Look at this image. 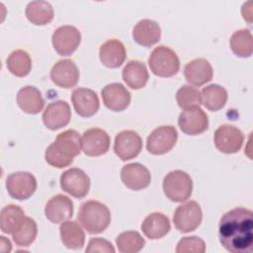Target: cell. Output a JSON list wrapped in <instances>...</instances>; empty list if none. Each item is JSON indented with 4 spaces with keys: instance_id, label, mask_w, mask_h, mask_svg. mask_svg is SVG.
<instances>
[{
    "instance_id": "cell-1",
    "label": "cell",
    "mask_w": 253,
    "mask_h": 253,
    "mask_svg": "<svg viewBox=\"0 0 253 253\" xmlns=\"http://www.w3.org/2000/svg\"><path fill=\"white\" fill-rule=\"evenodd\" d=\"M218 236L221 245L231 253H251L253 250L252 211L235 208L219 220Z\"/></svg>"
},
{
    "instance_id": "cell-2",
    "label": "cell",
    "mask_w": 253,
    "mask_h": 253,
    "mask_svg": "<svg viewBox=\"0 0 253 253\" xmlns=\"http://www.w3.org/2000/svg\"><path fill=\"white\" fill-rule=\"evenodd\" d=\"M81 137L74 129L60 132L55 140L45 150V161L52 167L64 168L69 166L75 156L81 152Z\"/></svg>"
},
{
    "instance_id": "cell-3",
    "label": "cell",
    "mask_w": 253,
    "mask_h": 253,
    "mask_svg": "<svg viewBox=\"0 0 253 253\" xmlns=\"http://www.w3.org/2000/svg\"><path fill=\"white\" fill-rule=\"evenodd\" d=\"M77 217L81 225L90 234L103 232L111 222L110 210L104 204L94 200L81 205Z\"/></svg>"
},
{
    "instance_id": "cell-4",
    "label": "cell",
    "mask_w": 253,
    "mask_h": 253,
    "mask_svg": "<svg viewBox=\"0 0 253 253\" xmlns=\"http://www.w3.org/2000/svg\"><path fill=\"white\" fill-rule=\"evenodd\" d=\"M148 64L153 74L159 77H171L180 69V60L177 53L168 46L155 47L148 58Z\"/></svg>"
},
{
    "instance_id": "cell-5",
    "label": "cell",
    "mask_w": 253,
    "mask_h": 253,
    "mask_svg": "<svg viewBox=\"0 0 253 253\" xmlns=\"http://www.w3.org/2000/svg\"><path fill=\"white\" fill-rule=\"evenodd\" d=\"M163 191L169 200L175 203H181L191 197L193 181L185 171L174 170L165 176L163 180Z\"/></svg>"
},
{
    "instance_id": "cell-6",
    "label": "cell",
    "mask_w": 253,
    "mask_h": 253,
    "mask_svg": "<svg viewBox=\"0 0 253 253\" xmlns=\"http://www.w3.org/2000/svg\"><path fill=\"white\" fill-rule=\"evenodd\" d=\"M202 218V209L196 201H190L179 206L173 214L175 227L183 233L195 230L201 224Z\"/></svg>"
},
{
    "instance_id": "cell-7",
    "label": "cell",
    "mask_w": 253,
    "mask_h": 253,
    "mask_svg": "<svg viewBox=\"0 0 253 253\" xmlns=\"http://www.w3.org/2000/svg\"><path fill=\"white\" fill-rule=\"evenodd\" d=\"M178 132L173 126H161L147 137L146 148L154 155H162L170 151L176 144Z\"/></svg>"
},
{
    "instance_id": "cell-8",
    "label": "cell",
    "mask_w": 253,
    "mask_h": 253,
    "mask_svg": "<svg viewBox=\"0 0 253 253\" xmlns=\"http://www.w3.org/2000/svg\"><path fill=\"white\" fill-rule=\"evenodd\" d=\"M8 194L16 200H27L37 190V180L29 172L19 171L10 174L6 179Z\"/></svg>"
},
{
    "instance_id": "cell-9",
    "label": "cell",
    "mask_w": 253,
    "mask_h": 253,
    "mask_svg": "<svg viewBox=\"0 0 253 253\" xmlns=\"http://www.w3.org/2000/svg\"><path fill=\"white\" fill-rule=\"evenodd\" d=\"M52 45L59 55L67 56L72 54L80 44L81 34L73 26L65 25L57 28L51 38Z\"/></svg>"
},
{
    "instance_id": "cell-10",
    "label": "cell",
    "mask_w": 253,
    "mask_h": 253,
    "mask_svg": "<svg viewBox=\"0 0 253 253\" xmlns=\"http://www.w3.org/2000/svg\"><path fill=\"white\" fill-rule=\"evenodd\" d=\"M213 141L215 147L222 153H236L244 141L243 132L230 125L220 126L214 132Z\"/></svg>"
},
{
    "instance_id": "cell-11",
    "label": "cell",
    "mask_w": 253,
    "mask_h": 253,
    "mask_svg": "<svg viewBox=\"0 0 253 253\" xmlns=\"http://www.w3.org/2000/svg\"><path fill=\"white\" fill-rule=\"evenodd\" d=\"M61 189L74 198H84L90 189L88 175L79 168H71L64 171L60 176Z\"/></svg>"
},
{
    "instance_id": "cell-12",
    "label": "cell",
    "mask_w": 253,
    "mask_h": 253,
    "mask_svg": "<svg viewBox=\"0 0 253 253\" xmlns=\"http://www.w3.org/2000/svg\"><path fill=\"white\" fill-rule=\"evenodd\" d=\"M141 149L142 139L136 131L126 129L116 135L114 151L123 161L135 158Z\"/></svg>"
},
{
    "instance_id": "cell-13",
    "label": "cell",
    "mask_w": 253,
    "mask_h": 253,
    "mask_svg": "<svg viewBox=\"0 0 253 253\" xmlns=\"http://www.w3.org/2000/svg\"><path fill=\"white\" fill-rule=\"evenodd\" d=\"M178 125L186 134L197 135L208 129L209 119L200 106H193L185 109L180 114Z\"/></svg>"
},
{
    "instance_id": "cell-14",
    "label": "cell",
    "mask_w": 253,
    "mask_h": 253,
    "mask_svg": "<svg viewBox=\"0 0 253 253\" xmlns=\"http://www.w3.org/2000/svg\"><path fill=\"white\" fill-rule=\"evenodd\" d=\"M110 141V136L104 129L92 127L82 134L81 147L88 156H100L109 150Z\"/></svg>"
},
{
    "instance_id": "cell-15",
    "label": "cell",
    "mask_w": 253,
    "mask_h": 253,
    "mask_svg": "<svg viewBox=\"0 0 253 253\" xmlns=\"http://www.w3.org/2000/svg\"><path fill=\"white\" fill-rule=\"evenodd\" d=\"M50 79L61 88L74 87L79 80V69L73 60L60 59L52 66Z\"/></svg>"
},
{
    "instance_id": "cell-16",
    "label": "cell",
    "mask_w": 253,
    "mask_h": 253,
    "mask_svg": "<svg viewBox=\"0 0 253 253\" xmlns=\"http://www.w3.org/2000/svg\"><path fill=\"white\" fill-rule=\"evenodd\" d=\"M70 119V107L68 103L62 100L48 104L42 114V122L44 126L51 130H56L67 126Z\"/></svg>"
},
{
    "instance_id": "cell-17",
    "label": "cell",
    "mask_w": 253,
    "mask_h": 253,
    "mask_svg": "<svg viewBox=\"0 0 253 253\" xmlns=\"http://www.w3.org/2000/svg\"><path fill=\"white\" fill-rule=\"evenodd\" d=\"M121 179L125 186L133 191H139L149 186L151 175L148 169L140 163L125 165L121 171Z\"/></svg>"
},
{
    "instance_id": "cell-18",
    "label": "cell",
    "mask_w": 253,
    "mask_h": 253,
    "mask_svg": "<svg viewBox=\"0 0 253 253\" xmlns=\"http://www.w3.org/2000/svg\"><path fill=\"white\" fill-rule=\"evenodd\" d=\"M71 101L76 113L83 118L92 117L100 108L96 92L87 88H76L73 90Z\"/></svg>"
},
{
    "instance_id": "cell-19",
    "label": "cell",
    "mask_w": 253,
    "mask_h": 253,
    "mask_svg": "<svg viewBox=\"0 0 253 253\" xmlns=\"http://www.w3.org/2000/svg\"><path fill=\"white\" fill-rule=\"evenodd\" d=\"M102 99L105 106L111 111L126 110L130 103V93L121 83H111L102 89Z\"/></svg>"
},
{
    "instance_id": "cell-20",
    "label": "cell",
    "mask_w": 253,
    "mask_h": 253,
    "mask_svg": "<svg viewBox=\"0 0 253 253\" xmlns=\"http://www.w3.org/2000/svg\"><path fill=\"white\" fill-rule=\"evenodd\" d=\"M44 214L52 223L65 221L73 214V203L64 195H56L46 203Z\"/></svg>"
},
{
    "instance_id": "cell-21",
    "label": "cell",
    "mask_w": 253,
    "mask_h": 253,
    "mask_svg": "<svg viewBox=\"0 0 253 253\" xmlns=\"http://www.w3.org/2000/svg\"><path fill=\"white\" fill-rule=\"evenodd\" d=\"M184 75L190 84L202 86L211 80L213 71L211 63L207 59L195 58L185 65Z\"/></svg>"
},
{
    "instance_id": "cell-22",
    "label": "cell",
    "mask_w": 253,
    "mask_h": 253,
    "mask_svg": "<svg viewBox=\"0 0 253 253\" xmlns=\"http://www.w3.org/2000/svg\"><path fill=\"white\" fill-rule=\"evenodd\" d=\"M99 56L101 62L105 66L109 68H118L124 63L126 57V47L119 40H108L100 46Z\"/></svg>"
},
{
    "instance_id": "cell-23",
    "label": "cell",
    "mask_w": 253,
    "mask_h": 253,
    "mask_svg": "<svg viewBox=\"0 0 253 253\" xmlns=\"http://www.w3.org/2000/svg\"><path fill=\"white\" fill-rule=\"evenodd\" d=\"M161 29L157 22L143 19L140 20L132 30L133 40L142 46H151L159 42Z\"/></svg>"
},
{
    "instance_id": "cell-24",
    "label": "cell",
    "mask_w": 253,
    "mask_h": 253,
    "mask_svg": "<svg viewBox=\"0 0 253 253\" xmlns=\"http://www.w3.org/2000/svg\"><path fill=\"white\" fill-rule=\"evenodd\" d=\"M17 103L22 111L31 115L39 114L44 106L42 93L34 86L21 88L17 94Z\"/></svg>"
},
{
    "instance_id": "cell-25",
    "label": "cell",
    "mask_w": 253,
    "mask_h": 253,
    "mask_svg": "<svg viewBox=\"0 0 253 253\" xmlns=\"http://www.w3.org/2000/svg\"><path fill=\"white\" fill-rule=\"evenodd\" d=\"M122 76L126 85L134 90L144 87L149 78L145 64L139 60H129L124 67Z\"/></svg>"
},
{
    "instance_id": "cell-26",
    "label": "cell",
    "mask_w": 253,
    "mask_h": 253,
    "mask_svg": "<svg viewBox=\"0 0 253 253\" xmlns=\"http://www.w3.org/2000/svg\"><path fill=\"white\" fill-rule=\"evenodd\" d=\"M169 218L161 212H152L147 215L141 223L143 234L149 239H159L170 230Z\"/></svg>"
},
{
    "instance_id": "cell-27",
    "label": "cell",
    "mask_w": 253,
    "mask_h": 253,
    "mask_svg": "<svg viewBox=\"0 0 253 253\" xmlns=\"http://www.w3.org/2000/svg\"><path fill=\"white\" fill-rule=\"evenodd\" d=\"M24 218L25 212L21 207L14 204L7 205L0 213L1 230L7 234H13L21 226Z\"/></svg>"
},
{
    "instance_id": "cell-28",
    "label": "cell",
    "mask_w": 253,
    "mask_h": 253,
    "mask_svg": "<svg viewBox=\"0 0 253 253\" xmlns=\"http://www.w3.org/2000/svg\"><path fill=\"white\" fill-rule=\"evenodd\" d=\"M60 238L67 248L80 249L85 242V233L76 221H64L59 227Z\"/></svg>"
},
{
    "instance_id": "cell-29",
    "label": "cell",
    "mask_w": 253,
    "mask_h": 253,
    "mask_svg": "<svg viewBox=\"0 0 253 253\" xmlns=\"http://www.w3.org/2000/svg\"><path fill=\"white\" fill-rule=\"evenodd\" d=\"M227 101L226 90L217 84H211L203 88L201 92V104L210 111H218L224 107Z\"/></svg>"
},
{
    "instance_id": "cell-30",
    "label": "cell",
    "mask_w": 253,
    "mask_h": 253,
    "mask_svg": "<svg viewBox=\"0 0 253 253\" xmlns=\"http://www.w3.org/2000/svg\"><path fill=\"white\" fill-rule=\"evenodd\" d=\"M26 16L28 20L38 26L50 23L54 13L52 6L46 1H32L27 5Z\"/></svg>"
},
{
    "instance_id": "cell-31",
    "label": "cell",
    "mask_w": 253,
    "mask_h": 253,
    "mask_svg": "<svg viewBox=\"0 0 253 253\" xmlns=\"http://www.w3.org/2000/svg\"><path fill=\"white\" fill-rule=\"evenodd\" d=\"M6 63L8 70L17 77L27 76L32 68V59L29 53L23 49H17L11 52Z\"/></svg>"
},
{
    "instance_id": "cell-32",
    "label": "cell",
    "mask_w": 253,
    "mask_h": 253,
    "mask_svg": "<svg viewBox=\"0 0 253 253\" xmlns=\"http://www.w3.org/2000/svg\"><path fill=\"white\" fill-rule=\"evenodd\" d=\"M230 47L239 57H249L253 52V39L249 30H239L230 38Z\"/></svg>"
},
{
    "instance_id": "cell-33",
    "label": "cell",
    "mask_w": 253,
    "mask_h": 253,
    "mask_svg": "<svg viewBox=\"0 0 253 253\" xmlns=\"http://www.w3.org/2000/svg\"><path fill=\"white\" fill-rule=\"evenodd\" d=\"M116 244L122 253H136L144 247L145 240L137 231H125L116 238Z\"/></svg>"
},
{
    "instance_id": "cell-34",
    "label": "cell",
    "mask_w": 253,
    "mask_h": 253,
    "mask_svg": "<svg viewBox=\"0 0 253 253\" xmlns=\"http://www.w3.org/2000/svg\"><path fill=\"white\" fill-rule=\"evenodd\" d=\"M37 234L38 226L36 221L30 216H25L21 226L12 235L16 245L20 247H27L34 242Z\"/></svg>"
},
{
    "instance_id": "cell-35",
    "label": "cell",
    "mask_w": 253,
    "mask_h": 253,
    "mask_svg": "<svg viewBox=\"0 0 253 253\" xmlns=\"http://www.w3.org/2000/svg\"><path fill=\"white\" fill-rule=\"evenodd\" d=\"M176 100L181 109L201 105V92L190 85L182 86L176 93Z\"/></svg>"
},
{
    "instance_id": "cell-36",
    "label": "cell",
    "mask_w": 253,
    "mask_h": 253,
    "mask_svg": "<svg viewBox=\"0 0 253 253\" xmlns=\"http://www.w3.org/2000/svg\"><path fill=\"white\" fill-rule=\"evenodd\" d=\"M206 251L205 241L198 236L183 237L177 244V253H204Z\"/></svg>"
},
{
    "instance_id": "cell-37",
    "label": "cell",
    "mask_w": 253,
    "mask_h": 253,
    "mask_svg": "<svg viewBox=\"0 0 253 253\" xmlns=\"http://www.w3.org/2000/svg\"><path fill=\"white\" fill-rule=\"evenodd\" d=\"M86 252L94 253V252H105V253H114L115 248L111 242L103 238H92L89 241V244L86 248Z\"/></svg>"
}]
</instances>
